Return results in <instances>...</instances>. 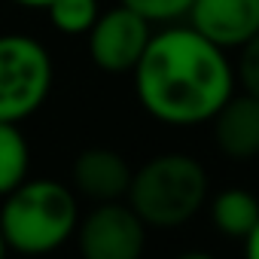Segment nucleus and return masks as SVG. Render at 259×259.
<instances>
[{
  "label": "nucleus",
  "instance_id": "1",
  "mask_svg": "<svg viewBox=\"0 0 259 259\" xmlns=\"http://www.w3.org/2000/svg\"><path fill=\"white\" fill-rule=\"evenodd\" d=\"M135 85L144 110L168 125H195L232 95V70L217 43L195 28H174L150 37L138 67Z\"/></svg>",
  "mask_w": 259,
  "mask_h": 259
},
{
  "label": "nucleus",
  "instance_id": "2",
  "mask_svg": "<svg viewBox=\"0 0 259 259\" xmlns=\"http://www.w3.org/2000/svg\"><path fill=\"white\" fill-rule=\"evenodd\" d=\"M73 192L55 180L19 183L0 210V232L7 238V247L19 253H49L73 235Z\"/></svg>",
  "mask_w": 259,
  "mask_h": 259
},
{
  "label": "nucleus",
  "instance_id": "3",
  "mask_svg": "<svg viewBox=\"0 0 259 259\" xmlns=\"http://www.w3.org/2000/svg\"><path fill=\"white\" fill-rule=\"evenodd\" d=\"M207 195V174L204 168L180 153L159 156L147 162L132 177V207L150 226H180L201 207Z\"/></svg>",
  "mask_w": 259,
  "mask_h": 259
},
{
  "label": "nucleus",
  "instance_id": "4",
  "mask_svg": "<svg viewBox=\"0 0 259 259\" xmlns=\"http://www.w3.org/2000/svg\"><path fill=\"white\" fill-rule=\"evenodd\" d=\"M52 89V58L22 34L0 37V122L28 119Z\"/></svg>",
  "mask_w": 259,
  "mask_h": 259
},
{
  "label": "nucleus",
  "instance_id": "5",
  "mask_svg": "<svg viewBox=\"0 0 259 259\" xmlns=\"http://www.w3.org/2000/svg\"><path fill=\"white\" fill-rule=\"evenodd\" d=\"M150 43V22L132 7H116L95 19L89 28V52L101 70L125 73L135 70Z\"/></svg>",
  "mask_w": 259,
  "mask_h": 259
},
{
  "label": "nucleus",
  "instance_id": "6",
  "mask_svg": "<svg viewBox=\"0 0 259 259\" xmlns=\"http://www.w3.org/2000/svg\"><path fill=\"white\" fill-rule=\"evenodd\" d=\"M144 220L135 207L119 201H101L79 229V247L85 259H138L144 250Z\"/></svg>",
  "mask_w": 259,
  "mask_h": 259
},
{
  "label": "nucleus",
  "instance_id": "7",
  "mask_svg": "<svg viewBox=\"0 0 259 259\" xmlns=\"http://www.w3.org/2000/svg\"><path fill=\"white\" fill-rule=\"evenodd\" d=\"M189 19L220 49L244 46L259 31V0H195Z\"/></svg>",
  "mask_w": 259,
  "mask_h": 259
},
{
  "label": "nucleus",
  "instance_id": "8",
  "mask_svg": "<svg viewBox=\"0 0 259 259\" xmlns=\"http://www.w3.org/2000/svg\"><path fill=\"white\" fill-rule=\"evenodd\" d=\"M213 141L229 159H250L259 153V98L244 92L226 98L213 113Z\"/></svg>",
  "mask_w": 259,
  "mask_h": 259
},
{
  "label": "nucleus",
  "instance_id": "9",
  "mask_svg": "<svg viewBox=\"0 0 259 259\" xmlns=\"http://www.w3.org/2000/svg\"><path fill=\"white\" fill-rule=\"evenodd\" d=\"M132 168L113 150H85L73 162V183L95 201H119L132 189Z\"/></svg>",
  "mask_w": 259,
  "mask_h": 259
},
{
  "label": "nucleus",
  "instance_id": "10",
  "mask_svg": "<svg viewBox=\"0 0 259 259\" xmlns=\"http://www.w3.org/2000/svg\"><path fill=\"white\" fill-rule=\"evenodd\" d=\"M213 226L229 238H247L259 223V201L244 189H226L213 198Z\"/></svg>",
  "mask_w": 259,
  "mask_h": 259
},
{
  "label": "nucleus",
  "instance_id": "11",
  "mask_svg": "<svg viewBox=\"0 0 259 259\" xmlns=\"http://www.w3.org/2000/svg\"><path fill=\"white\" fill-rule=\"evenodd\" d=\"M28 174V144L16 122H0V195H10Z\"/></svg>",
  "mask_w": 259,
  "mask_h": 259
},
{
  "label": "nucleus",
  "instance_id": "12",
  "mask_svg": "<svg viewBox=\"0 0 259 259\" xmlns=\"http://www.w3.org/2000/svg\"><path fill=\"white\" fill-rule=\"evenodd\" d=\"M49 19L64 34H85L98 19V0H52Z\"/></svg>",
  "mask_w": 259,
  "mask_h": 259
},
{
  "label": "nucleus",
  "instance_id": "13",
  "mask_svg": "<svg viewBox=\"0 0 259 259\" xmlns=\"http://www.w3.org/2000/svg\"><path fill=\"white\" fill-rule=\"evenodd\" d=\"M122 4L141 13L147 22H174L180 16H189L195 0H122Z\"/></svg>",
  "mask_w": 259,
  "mask_h": 259
},
{
  "label": "nucleus",
  "instance_id": "14",
  "mask_svg": "<svg viewBox=\"0 0 259 259\" xmlns=\"http://www.w3.org/2000/svg\"><path fill=\"white\" fill-rule=\"evenodd\" d=\"M238 76L244 82V92L259 98V31L241 46V61H238Z\"/></svg>",
  "mask_w": 259,
  "mask_h": 259
},
{
  "label": "nucleus",
  "instance_id": "15",
  "mask_svg": "<svg viewBox=\"0 0 259 259\" xmlns=\"http://www.w3.org/2000/svg\"><path fill=\"white\" fill-rule=\"evenodd\" d=\"M244 241H247V256H250V259H259V223L253 226V232H250Z\"/></svg>",
  "mask_w": 259,
  "mask_h": 259
},
{
  "label": "nucleus",
  "instance_id": "16",
  "mask_svg": "<svg viewBox=\"0 0 259 259\" xmlns=\"http://www.w3.org/2000/svg\"><path fill=\"white\" fill-rule=\"evenodd\" d=\"M16 4H22V7H43V10H46L52 0H16Z\"/></svg>",
  "mask_w": 259,
  "mask_h": 259
},
{
  "label": "nucleus",
  "instance_id": "17",
  "mask_svg": "<svg viewBox=\"0 0 259 259\" xmlns=\"http://www.w3.org/2000/svg\"><path fill=\"white\" fill-rule=\"evenodd\" d=\"M7 253V238H4V232H0V256Z\"/></svg>",
  "mask_w": 259,
  "mask_h": 259
}]
</instances>
